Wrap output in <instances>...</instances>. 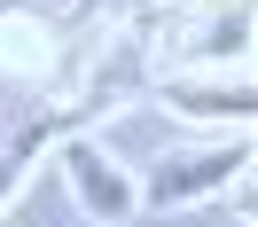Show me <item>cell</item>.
Returning a JSON list of instances; mask_svg holds the SVG:
<instances>
[{"label":"cell","mask_w":258,"mask_h":227,"mask_svg":"<svg viewBox=\"0 0 258 227\" xmlns=\"http://www.w3.org/2000/svg\"><path fill=\"white\" fill-rule=\"evenodd\" d=\"M242 164H250V141H227V149H196V157H164L157 173H149L141 204H149V211H172V204H196V196H211L219 180H235Z\"/></svg>","instance_id":"1"},{"label":"cell","mask_w":258,"mask_h":227,"mask_svg":"<svg viewBox=\"0 0 258 227\" xmlns=\"http://www.w3.org/2000/svg\"><path fill=\"white\" fill-rule=\"evenodd\" d=\"M71 126H79V110H39V118H24V126L0 141V196H8V180L24 173V157H32L39 141H55V133H71Z\"/></svg>","instance_id":"3"},{"label":"cell","mask_w":258,"mask_h":227,"mask_svg":"<svg viewBox=\"0 0 258 227\" xmlns=\"http://www.w3.org/2000/svg\"><path fill=\"white\" fill-rule=\"evenodd\" d=\"M71 180H79V204L86 211H102V219H125V211H141V196L125 188V173H117L110 157H94V149H71Z\"/></svg>","instance_id":"2"},{"label":"cell","mask_w":258,"mask_h":227,"mask_svg":"<svg viewBox=\"0 0 258 227\" xmlns=\"http://www.w3.org/2000/svg\"><path fill=\"white\" fill-rule=\"evenodd\" d=\"M164 102H172V110H227V118H250V79H235V86H188V79H172Z\"/></svg>","instance_id":"4"}]
</instances>
